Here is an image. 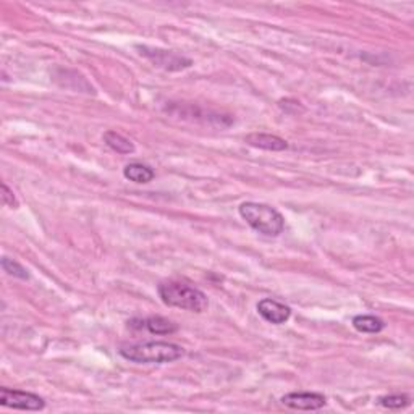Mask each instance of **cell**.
<instances>
[{
	"instance_id": "10",
	"label": "cell",
	"mask_w": 414,
	"mask_h": 414,
	"mask_svg": "<svg viewBox=\"0 0 414 414\" xmlns=\"http://www.w3.org/2000/svg\"><path fill=\"white\" fill-rule=\"evenodd\" d=\"M124 175H125L126 180L139 183V185H141V183L152 181L155 173H154L152 168L144 166V164L135 162V164H128V166L124 168Z\"/></svg>"
},
{
	"instance_id": "14",
	"label": "cell",
	"mask_w": 414,
	"mask_h": 414,
	"mask_svg": "<svg viewBox=\"0 0 414 414\" xmlns=\"http://www.w3.org/2000/svg\"><path fill=\"white\" fill-rule=\"evenodd\" d=\"M2 269L7 272L8 275H13L17 277V279H21V280H26L28 277V270L23 267L21 264H18L17 261H13V259H8V257H3L2 259Z\"/></svg>"
},
{
	"instance_id": "15",
	"label": "cell",
	"mask_w": 414,
	"mask_h": 414,
	"mask_svg": "<svg viewBox=\"0 0 414 414\" xmlns=\"http://www.w3.org/2000/svg\"><path fill=\"white\" fill-rule=\"evenodd\" d=\"M2 201L3 204L8 207H18V201L15 195H13V191L10 188L7 186V183H2Z\"/></svg>"
},
{
	"instance_id": "9",
	"label": "cell",
	"mask_w": 414,
	"mask_h": 414,
	"mask_svg": "<svg viewBox=\"0 0 414 414\" xmlns=\"http://www.w3.org/2000/svg\"><path fill=\"white\" fill-rule=\"evenodd\" d=\"M138 327L148 328L150 333H155V335H170V333H175L178 331L177 324L162 316H150L144 319V321H139Z\"/></svg>"
},
{
	"instance_id": "8",
	"label": "cell",
	"mask_w": 414,
	"mask_h": 414,
	"mask_svg": "<svg viewBox=\"0 0 414 414\" xmlns=\"http://www.w3.org/2000/svg\"><path fill=\"white\" fill-rule=\"evenodd\" d=\"M244 141H246L249 146H253V148L272 150V152H280V150L288 149V143H286L285 139H282L280 136H275V135L251 133L244 138Z\"/></svg>"
},
{
	"instance_id": "7",
	"label": "cell",
	"mask_w": 414,
	"mask_h": 414,
	"mask_svg": "<svg viewBox=\"0 0 414 414\" xmlns=\"http://www.w3.org/2000/svg\"><path fill=\"white\" fill-rule=\"evenodd\" d=\"M257 313L266 322L274 324V326L285 324L291 316V309L288 308V306L280 303V301H277V299H272V298H264V299L259 301Z\"/></svg>"
},
{
	"instance_id": "6",
	"label": "cell",
	"mask_w": 414,
	"mask_h": 414,
	"mask_svg": "<svg viewBox=\"0 0 414 414\" xmlns=\"http://www.w3.org/2000/svg\"><path fill=\"white\" fill-rule=\"evenodd\" d=\"M282 404L299 411H316L326 406L327 398L322 393L316 392H291L280 398Z\"/></svg>"
},
{
	"instance_id": "1",
	"label": "cell",
	"mask_w": 414,
	"mask_h": 414,
	"mask_svg": "<svg viewBox=\"0 0 414 414\" xmlns=\"http://www.w3.org/2000/svg\"><path fill=\"white\" fill-rule=\"evenodd\" d=\"M157 293L164 304L170 306V308L190 310V313H204L209 306L204 291L180 280L161 282L157 286Z\"/></svg>"
},
{
	"instance_id": "12",
	"label": "cell",
	"mask_w": 414,
	"mask_h": 414,
	"mask_svg": "<svg viewBox=\"0 0 414 414\" xmlns=\"http://www.w3.org/2000/svg\"><path fill=\"white\" fill-rule=\"evenodd\" d=\"M103 141L109 146L112 150L119 154H133L135 152V144L131 143L128 138H125L124 135L117 133V131H107L103 133Z\"/></svg>"
},
{
	"instance_id": "13",
	"label": "cell",
	"mask_w": 414,
	"mask_h": 414,
	"mask_svg": "<svg viewBox=\"0 0 414 414\" xmlns=\"http://www.w3.org/2000/svg\"><path fill=\"white\" fill-rule=\"evenodd\" d=\"M411 403V400L406 395H385V397L379 398V404L388 409H402L406 408Z\"/></svg>"
},
{
	"instance_id": "11",
	"label": "cell",
	"mask_w": 414,
	"mask_h": 414,
	"mask_svg": "<svg viewBox=\"0 0 414 414\" xmlns=\"http://www.w3.org/2000/svg\"><path fill=\"white\" fill-rule=\"evenodd\" d=\"M353 327L361 333H379L385 328V322L371 314H361V316L353 317Z\"/></svg>"
},
{
	"instance_id": "4",
	"label": "cell",
	"mask_w": 414,
	"mask_h": 414,
	"mask_svg": "<svg viewBox=\"0 0 414 414\" xmlns=\"http://www.w3.org/2000/svg\"><path fill=\"white\" fill-rule=\"evenodd\" d=\"M136 49H138L139 54L148 59L150 63L162 70H167V72H180V70L190 68L193 65L191 59L177 54V52L173 50L154 49V47L148 46H138Z\"/></svg>"
},
{
	"instance_id": "2",
	"label": "cell",
	"mask_w": 414,
	"mask_h": 414,
	"mask_svg": "<svg viewBox=\"0 0 414 414\" xmlns=\"http://www.w3.org/2000/svg\"><path fill=\"white\" fill-rule=\"evenodd\" d=\"M120 356L136 364H164L173 362L185 355L183 348L170 342H146L136 345L121 346Z\"/></svg>"
},
{
	"instance_id": "3",
	"label": "cell",
	"mask_w": 414,
	"mask_h": 414,
	"mask_svg": "<svg viewBox=\"0 0 414 414\" xmlns=\"http://www.w3.org/2000/svg\"><path fill=\"white\" fill-rule=\"evenodd\" d=\"M238 213L249 227L266 237H279L285 230V219L275 207L261 202H243Z\"/></svg>"
},
{
	"instance_id": "5",
	"label": "cell",
	"mask_w": 414,
	"mask_h": 414,
	"mask_svg": "<svg viewBox=\"0 0 414 414\" xmlns=\"http://www.w3.org/2000/svg\"><path fill=\"white\" fill-rule=\"evenodd\" d=\"M0 404L6 408L20 409V411H41L46 408L44 398L39 395L7 387L0 388Z\"/></svg>"
}]
</instances>
